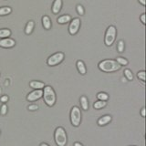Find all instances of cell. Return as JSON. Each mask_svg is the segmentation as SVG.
Returning a JSON list of instances; mask_svg holds the SVG:
<instances>
[{
	"instance_id": "6da1fadb",
	"label": "cell",
	"mask_w": 146,
	"mask_h": 146,
	"mask_svg": "<svg viewBox=\"0 0 146 146\" xmlns=\"http://www.w3.org/2000/svg\"><path fill=\"white\" fill-rule=\"evenodd\" d=\"M99 68L103 72H114L121 68V65L116 60L112 59H105L99 63Z\"/></svg>"
},
{
	"instance_id": "7a4b0ae2",
	"label": "cell",
	"mask_w": 146,
	"mask_h": 146,
	"mask_svg": "<svg viewBox=\"0 0 146 146\" xmlns=\"http://www.w3.org/2000/svg\"><path fill=\"white\" fill-rule=\"evenodd\" d=\"M43 98H44V102L49 107H52L56 103V93H55V90L51 86H46L44 87V91H43Z\"/></svg>"
},
{
	"instance_id": "3957f363",
	"label": "cell",
	"mask_w": 146,
	"mask_h": 146,
	"mask_svg": "<svg viewBox=\"0 0 146 146\" xmlns=\"http://www.w3.org/2000/svg\"><path fill=\"white\" fill-rule=\"evenodd\" d=\"M55 143L58 146H66L68 138L66 131L63 127H58L54 133Z\"/></svg>"
},
{
	"instance_id": "277c9868",
	"label": "cell",
	"mask_w": 146,
	"mask_h": 146,
	"mask_svg": "<svg viewBox=\"0 0 146 146\" xmlns=\"http://www.w3.org/2000/svg\"><path fill=\"white\" fill-rule=\"evenodd\" d=\"M116 38V29L114 26H110L107 31H106V34H105V38H104V42L105 45L107 47H111V46L114 43Z\"/></svg>"
},
{
	"instance_id": "5b68a950",
	"label": "cell",
	"mask_w": 146,
	"mask_h": 146,
	"mask_svg": "<svg viewBox=\"0 0 146 146\" xmlns=\"http://www.w3.org/2000/svg\"><path fill=\"white\" fill-rule=\"evenodd\" d=\"M70 121L73 126L75 127L80 126L81 122V112L79 107L77 106L72 107L70 111Z\"/></svg>"
},
{
	"instance_id": "8992f818",
	"label": "cell",
	"mask_w": 146,
	"mask_h": 146,
	"mask_svg": "<svg viewBox=\"0 0 146 146\" xmlns=\"http://www.w3.org/2000/svg\"><path fill=\"white\" fill-rule=\"evenodd\" d=\"M64 59V53L62 52H58V53H55L53 54L52 56H50L48 60H47V63L48 66H56L58 64L60 63L62 60Z\"/></svg>"
},
{
	"instance_id": "52a82bcc",
	"label": "cell",
	"mask_w": 146,
	"mask_h": 146,
	"mask_svg": "<svg viewBox=\"0 0 146 146\" xmlns=\"http://www.w3.org/2000/svg\"><path fill=\"white\" fill-rule=\"evenodd\" d=\"M80 18H74L71 23L70 27H68V32H70V35H75L78 33L80 29Z\"/></svg>"
},
{
	"instance_id": "ba28073f",
	"label": "cell",
	"mask_w": 146,
	"mask_h": 146,
	"mask_svg": "<svg viewBox=\"0 0 146 146\" xmlns=\"http://www.w3.org/2000/svg\"><path fill=\"white\" fill-rule=\"evenodd\" d=\"M42 96H43V90H35L27 95V100H29V102H35V100H39Z\"/></svg>"
},
{
	"instance_id": "9c48e42d",
	"label": "cell",
	"mask_w": 146,
	"mask_h": 146,
	"mask_svg": "<svg viewBox=\"0 0 146 146\" xmlns=\"http://www.w3.org/2000/svg\"><path fill=\"white\" fill-rule=\"evenodd\" d=\"M16 45L15 40L9 38H6L0 40V47L5 48H13L14 46Z\"/></svg>"
},
{
	"instance_id": "30bf717a",
	"label": "cell",
	"mask_w": 146,
	"mask_h": 146,
	"mask_svg": "<svg viewBox=\"0 0 146 146\" xmlns=\"http://www.w3.org/2000/svg\"><path fill=\"white\" fill-rule=\"evenodd\" d=\"M112 120V118L111 115H104L102 117H100L98 120V125L99 126H104L107 125L109 122H111Z\"/></svg>"
},
{
	"instance_id": "8fae6325",
	"label": "cell",
	"mask_w": 146,
	"mask_h": 146,
	"mask_svg": "<svg viewBox=\"0 0 146 146\" xmlns=\"http://www.w3.org/2000/svg\"><path fill=\"white\" fill-rule=\"evenodd\" d=\"M62 7V0H55L52 6V12L54 14H58L60 11Z\"/></svg>"
},
{
	"instance_id": "7c38bea8",
	"label": "cell",
	"mask_w": 146,
	"mask_h": 146,
	"mask_svg": "<svg viewBox=\"0 0 146 146\" xmlns=\"http://www.w3.org/2000/svg\"><path fill=\"white\" fill-rule=\"evenodd\" d=\"M29 86L31 87V88H33L35 90H41L43 89L45 85L43 82L41 81H38V80H32L29 82Z\"/></svg>"
},
{
	"instance_id": "4fadbf2b",
	"label": "cell",
	"mask_w": 146,
	"mask_h": 146,
	"mask_svg": "<svg viewBox=\"0 0 146 146\" xmlns=\"http://www.w3.org/2000/svg\"><path fill=\"white\" fill-rule=\"evenodd\" d=\"M77 68L79 72L80 73L81 75H85L86 72H87V68H86V66L84 62L82 60H78L77 61Z\"/></svg>"
},
{
	"instance_id": "5bb4252c",
	"label": "cell",
	"mask_w": 146,
	"mask_h": 146,
	"mask_svg": "<svg viewBox=\"0 0 146 146\" xmlns=\"http://www.w3.org/2000/svg\"><path fill=\"white\" fill-rule=\"evenodd\" d=\"M42 24L45 29H49L51 27V21H50V18L48 16H44L42 17Z\"/></svg>"
},
{
	"instance_id": "9a60e30c",
	"label": "cell",
	"mask_w": 146,
	"mask_h": 146,
	"mask_svg": "<svg viewBox=\"0 0 146 146\" xmlns=\"http://www.w3.org/2000/svg\"><path fill=\"white\" fill-rule=\"evenodd\" d=\"M34 26H35L34 21L30 20V21L27 22V26H26V29H25V33H26L27 35L31 34V33H32V31H33V29H34Z\"/></svg>"
},
{
	"instance_id": "2e32d148",
	"label": "cell",
	"mask_w": 146,
	"mask_h": 146,
	"mask_svg": "<svg viewBox=\"0 0 146 146\" xmlns=\"http://www.w3.org/2000/svg\"><path fill=\"white\" fill-rule=\"evenodd\" d=\"M71 20V17L70 15H63L58 18V22L59 24H66Z\"/></svg>"
},
{
	"instance_id": "e0dca14e",
	"label": "cell",
	"mask_w": 146,
	"mask_h": 146,
	"mask_svg": "<svg viewBox=\"0 0 146 146\" xmlns=\"http://www.w3.org/2000/svg\"><path fill=\"white\" fill-rule=\"evenodd\" d=\"M80 104H81V107L83 110L87 111L89 109V102H88V99H87L85 96H81L80 97Z\"/></svg>"
},
{
	"instance_id": "ac0fdd59",
	"label": "cell",
	"mask_w": 146,
	"mask_h": 146,
	"mask_svg": "<svg viewBox=\"0 0 146 146\" xmlns=\"http://www.w3.org/2000/svg\"><path fill=\"white\" fill-rule=\"evenodd\" d=\"M11 12H12V9L9 7H0V16H6V15H8V14H10Z\"/></svg>"
},
{
	"instance_id": "d6986e66",
	"label": "cell",
	"mask_w": 146,
	"mask_h": 146,
	"mask_svg": "<svg viewBox=\"0 0 146 146\" xmlns=\"http://www.w3.org/2000/svg\"><path fill=\"white\" fill-rule=\"evenodd\" d=\"M107 105V102H103V100H98V102H96L93 105L94 109L96 110H100V109H102L104 108L105 106Z\"/></svg>"
},
{
	"instance_id": "ffe728a7",
	"label": "cell",
	"mask_w": 146,
	"mask_h": 146,
	"mask_svg": "<svg viewBox=\"0 0 146 146\" xmlns=\"http://www.w3.org/2000/svg\"><path fill=\"white\" fill-rule=\"evenodd\" d=\"M10 35H11V31L9 29H0V38H6Z\"/></svg>"
},
{
	"instance_id": "44dd1931",
	"label": "cell",
	"mask_w": 146,
	"mask_h": 146,
	"mask_svg": "<svg viewBox=\"0 0 146 146\" xmlns=\"http://www.w3.org/2000/svg\"><path fill=\"white\" fill-rule=\"evenodd\" d=\"M97 98L99 100H103V102H107L109 99V95L105 92H100L97 95Z\"/></svg>"
},
{
	"instance_id": "7402d4cb",
	"label": "cell",
	"mask_w": 146,
	"mask_h": 146,
	"mask_svg": "<svg viewBox=\"0 0 146 146\" xmlns=\"http://www.w3.org/2000/svg\"><path fill=\"white\" fill-rule=\"evenodd\" d=\"M119 64H120L121 66H126V65H128V60L126 58H117V60H116Z\"/></svg>"
},
{
	"instance_id": "603a6c76",
	"label": "cell",
	"mask_w": 146,
	"mask_h": 146,
	"mask_svg": "<svg viewBox=\"0 0 146 146\" xmlns=\"http://www.w3.org/2000/svg\"><path fill=\"white\" fill-rule=\"evenodd\" d=\"M124 75L127 78L128 80H133V75H132V73H131V71L130 70H124Z\"/></svg>"
},
{
	"instance_id": "cb8c5ba5",
	"label": "cell",
	"mask_w": 146,
	"mask_h": 146,
	"mask_svg": "<svg viewBox=\"0 0 146 146\" xmlns=\"http://www.w3.org/2000/svg\"><path fill=\"white\" fill-rule=\"evenodd\" d=\"M118 51L119 52H123V50H124V42H123L122 40H120L118 42Z\"/></svg>"
},
{
	"instance_id": "d4e9b609",
	"label": "cell",
	"mask_w": 146,
	"mask_h": 146,
	"mask_svg": "<svg viewBox=\"0 0 146 146\" xmlns=\"http://www.w3.org/2000/svg\"><path fill=\"white\" fill-rule=\"evenodd\" d=\"M137 77H138L141 81H145V71H143V70L139 71L137 73Z\"/></svg>"
},
{
	"instance_id": "484cf974",
	"label": "cell",
	"mask_w": 146,
	"mask_h": 146,
	"mask_svg": "<svg viewBox=\"0 0 146 146\" xmlns=\"http://www.w3.org/2000/svg\"><path fill=\"white\" fill-rule=\"evenodd\" d=\"M76 8H77V12L79 15H84V8L81 5H78Z\"/></svg>"
},
{
	"instance_id": "4316f807",
	"label": "cell",
	"mask_w": 146,
	"mask_h": 146,
	"mask_svg": "<svg viewBox=\"0 0 146 146\" xmlns=\"http://www.w3.org/2000/svg\"><path fill=\"white\" fill-rule=\"evenodd\" d=\"M7 112V106L6 104H3L1 106V109H0V113L2 114V115H6Z\"/></svg>"
},
{
	"instance_id": "83f0119b",
	"label": "cell",
	"mask_w": 146,
	"mask_h": 146,
	"mask_svg": "<svg viewBox=\"0 0 146 146\" xmlns=\"http://www.w3.org/2000/svg\"><path fill=\"white\" fill-rule=\"evenodd\" d=\"M0 100H1V102H7V100H8V96H7V95H4V96H2L1 98H0Z\"/></svg>"
},
{
	"instance_id": "f1b7e54d",
	"label": "cell",
	"mask_w": 146,
	"mask_h": 146,
	"mask_svg": "<svg viewBox=\"0 0 146 146\" xmlns=\"http://www.w3.org/2000/svg\"><path fill=\"white\" fill-rule=\"evenodd\" d=\"M38 107L36 106V105H29V110H30V111H36V110H38Z\"/></svg>"
},
{
	"instance_id": "f546056e",
	"label": "cell",
	"mask_w": 146,
	"mask_h": 146,
	"mask_svg": "<svg viewBox=\"0 0 146 146\" xmlns=\"http://www.w3.org/2000/svg\"><path fill=\"white\" fill-rule=\"evenodd\" d=\"M141 23L143 24H145V14H143V15L141 16Z\"/></svg>"
},
{
	"instance_id": "4dcf8cb0",
	"label": "cell",
	"mask_w": 146,
	"mask_h": 146,
	"mask_svg": "<svg viewBox=\"0 0 146 146\" xmlns=\"http://www.w3.org/2000/svg\"><path fill=\"white\" fill-rule=\"evenodd\" d=\"M141 117H145V108H143V109H141Z\"/></svg>"
},
{
	"instance_id": "1f68e13d",
	"label": "cell",
	"mask_w": 146,
	"mask_h": 146,
	"mask_svg": "<svg viewBox=\"0 0 146 146\" xmlns=\"http://www.w3.org/2000/svg\"><path fill=\"white\" fill-rule=\"evenodd\" d=\"M139 2L141 5H143V6H145V5H146V1H145V0H139Z\"/></svg>"
},
{
	"instance_id": "d6a6232c",
	"label": "cell",
	"mask_w": 146,
	"mask_h": 146,
	"mask_svg": "<svg viewBox=\"0 0 146 146\" xmlns=\"http://www.w3.org/2000/svg\"><path fill=\"white\" fill-rule=\"evenodd\" d=\"M74 146H83V145H82L80 143H74Z\"/></svg>"
},
{
	"instance_id": "836d02e7",
	"label": "cell",
	"mask_w": 146,
	"mask_h": 146,
	"mask_svg": "<svg viewBox=\"0 0 146 146\" xmlns=\"http://www.w3.org/2000/svg\"><path fill=\"white\" fill-rule=\"evenodd\" d=\"M40 146H49L48 143H41L40 144Z\"/></svg>"
}]
</instances>
